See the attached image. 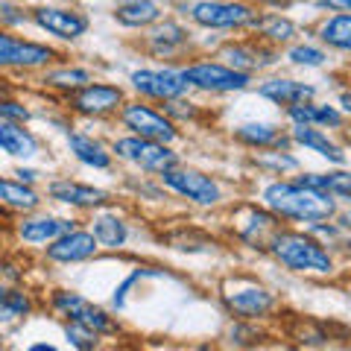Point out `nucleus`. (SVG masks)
Wrapping results in <instances>:
<instances>
[{
	"label": "nucleus",
	"mask_w": 351,
	"mask_h": 351,
	"mask_svg": "<svg viewBox=\"0 0 351 351\" xmlns=\"http://www.w3.org/2000/svg\"><path fill=\"white\" fill-rule=\"evenodd\" d=\"M91 234L97 237V243L106 249H120L129 240V226L117 214H97L91 219Z\"/></svg>",
	"instance_id": "5701e85b"
},
{
	"label": "nucleus",
	"mask_w": 351,
	"mask_h": 351,
	"mask_svg": "<svg viewBox=\"0 0 351 351\" xmlns=\"http://www.w3.org/2000/svg\"><path fill=\"white\" fill-rule=\"evenodd\" d=\"M68 149L73 152L76 161L85 164V167H94V170H108L112 167V152H108L100 141H94L91 135L73 132V135H68Z\"/></svg>",
	"instance_id": "6ab92c4d"
},
{
	"label": "nucleus",
	"mask_w": 351,
	"mask_h": 351,
	"mask_svg": "<svg viewBox=\"0 0 351 351\" xmlns=\"http://www.w3.org/2000/svg\"><path fill=\"white\" fill-rule=\"evenodd\" d=\"M339 103H343V112L351 114V91H346L343 97H339Z\"/></svg>",
	"instance_id": "ea45409f"
},
{
	"label": "nucleus",
	"mask_w": 351,
	"mask_h": 351,
	"mask_svg": "<svg viewBox=\"0 0 351 351\" xmlns=\"http://www.w3.org/2000/svg\"><path fill=\"white\" fill-rule=\"evenodd\" d=\"M129 82L138 94L149 97V100H164V103L179 100V97L188 91V82H184L182 71H170V68H164V71H147V68L135 71L129 76Z\"/></svg>",
	"instance_id": "6e6552de"
},
{
	"label": "nucleus",
	"mask_w": 351,
	"mask_h": 351,
	"mask_svg": "<svg viewBox=\"0 0 351 351\" xmlns=\"http://www.w3.org/2000/svg\"><path fill=\"white\" fill-rule=\"evenodd\" d=\"M120 120H123V126L132 132V135L156 141V144L170 147L173 141L179 138L173 120L164 117L161 112H156V108L144 106V103H123V108H120Z\"/></svg>",
	"instance_id": "423d86ee"
},
{
	"label": "nucleus",
	"mask_w": 351,
	"mask_h": 351,
	"mask_svg": "<svg viewBox=\"0 0 351 351\" xmlns=\"http://www.w3.org/2000/svg\"><path fill=\"white\" fill-rule=\"evenodd\" d=\"M188 41V32H184L179 24H161L156 32L149 36V44L156 53H173V47H182V44Z\"/></svg>",
	"instance_id": "c85d7f7f"
},
{
	"label": "nucleus",
	"mask_w": 351,
	"mask_h": 351,
	"mask_svg": "<svg viewBox=\"0 0 351 351\" xmlns=\"http://www.w3.org/2000/svg\"><path fill=\"white\" fill-rule=\"evenodd\" d=\"M114 18L123 27H147L161 18V9H158V3H152V0H129V3L117 6Z\"/></svg>",
	"instance_id": "a878e982"
},
{
	"label": "nucleus",
	"mask_w": 351,
	"mask_h": 351,
	"mask_svg": "<svg viewBox=\"0 0 351 351\" xmlns=\"http://www.w3.org/2000/svg\"><path fill=\"white\" fill-rule=\"evenodd\" d=\"M38 205H41V196L32 184H24L18 179H0V208L32 214Z\"/></svg>",
	"instance_id": "aec40b11"
},
{
	"label": "nucleus",
	"mask_w": 351,
	"mask_h": 351,
	"mask_svg": "<svg viewBox=\"0 0 351 351\" xmlns=\"http://www.w3.org/2000/svg\"><path fill=\"white\" fill-rule=\"evenodd\" d=\"M32 313V295L21 287L0 290V325H12Z\"/></svg>",
	"instance_id": "393cba45"
},
{
	"label": "nucleus",
	"mask_w": 351,
	"mask_h": 351,
	"mask_svg": "<svg viewBox=\"0 0 351 351\" xmlns=\"http://www.w3.org/2000/svg\"><path fill=\"white\" fill-rule=\"evenodd\" d=\"M252 24L258 27L261 36H267V38H272V41H290V38L295 36L293 21L281 18V15H267V18H261V21H252Z\"/></svg>",
	"instance_id": "7c9ffc66"
},
{
	"label": "nucleus",
	"mask_w": 351,
	"mask_h": 351,
	"mask_svg": "<svg viewBox=\"0 0 351 351\" xmlns=\"http://www.w3.org/2000/svg\"><path fill=\"white\" fill-rule=\"evenodd\" d=\"M223 302L226 307L232 311L240 319H261L267 316L272 307H276V295H272L267 287L261 284H243V287H234V290H223Z\"/></svg>",
	"instance_id": "9b49d317"
},
{
	"label": "nucleus",
	"mask_w": 351,
	"mask_h": 351,
	"mask_svg": "<svg viewBox=\"0 0 351 351\" xmlns=\"http://www.w3.org/2000/svg\"><path fill=\"white\" fill-rule=\"evenodd\" d=\"M38 138L32 135L29 129H24V123H6L0 120V152H6L9 158H36L38 156Z\"/></svg>",
	"instance_id": "f3484780"
},
{
	"label": "nucleus",
	"mask_w": 351,
	"mask_h": 351,
	"mask_svg": "<svg viewBox=\"0 0 351 351\" xmlns=\"http://www.w3.org/2000/svg\"><path fill=\"white\" fill-rule=\"evenodd\" d=\"M0 120H6V123H27L29 108L24 103L12 100V97H0Z\"/></svg>",
	"instance_id": "473e14b6"
},
{
	"label": "nucleus",
	"mask_w": 351,
	"mask_h": 351,
	"mask_svg": "<svg viewBox=\"0 0 351 351\" xmlns=\"http://www.w3.org/2000/svg\"><path fill=\"white\" fill-rule=\"evenodd\" d=\"M191 15L196 24L211 27V29L243 27L255 21V12L246 3H223V0H199V3H193Z\"/></svg>",
	"instance_id": "9d476101"
},
{
	"label": "nucleus",
	"mask_w": 351,
	"mask_h": 351,
	"mask_svg": "<svg viewBox=\"0 0 351 351\" xmlns=\"http://www.w3.org/2000/svg\"><path fill=\"white\" fill-rule=\"evenodd\" d=\"M346 138H348V144H351V129H348V132H346Z\"/></svg>",
	"instance_id": "c03bdc74"
},
{
	"label": "nucleus",
	"mask_w": 351,
	"mask_h": 351,
	"mask_svg": "<svg viewBox=\"0 0 351 351\" xmlns=\"http://www.w3.org/2000/svg\"><path fill=\"white\" fill-rule=\"evenodd\" d=\"M47 196L53 202L71 205V208H97L108 199V193L100 188H91V184L73 182V179H56L47 184Z\"/></svg>",
	"instance_id": "dca6fc26"
},
{
	"label": "nucleus",
	"mask_w": 351,
	"mask_h": 351,
	"mask_svg": "<svg viewBox=\"0 0 351 351\" xmlns=\"http://www.w3.org/2000/svg\"><path fill=\"white\" fill-rule=\"evenodd\" d=\"M261 97H267L276 106H299V103H311L313 100V85H304V82H295V80H267L261 82L258 88Z\"/></svg>",
	"instance_id": "a211bd4d"
},
{
	"label": "nucleus",
	"mask_w": 351,
	"mask_h": 351,
	"mask_svg": "<svg viewBox=\"0 0 351 351\" xmlns=\"http://www.w3.org/2000/svg\"><path fill=\"white\" fill-rule=\"evenodd\" d=\"M287 117L293 120V126H313V103H299L287 108Z\"/></svg>",
	"instance_id": "f704fd0d"
},
{
	"label": "nucleus",
	"mask_w": 351,
	"mask_h": 351,
	"mask_svg": "<svg viewBox=\"0 0 351 351\" xmlns=\"http://www.w3.org/2000/svg\"><path fill=\"white\" fill-rule=\"evenodd\" d=\"M184 82L199 88V91H211V94H232V91H243L249 88L252 76L249 73H240L228 64H219V62H193L182 71Z\"/></svg>",
	"instance_id": "39448f33"
},
{
	"label": "nucleus",
	"mask_w": 351,
	"mask_h": 351,
	"mask_svg": "<svg viewBox=\"0 0 351 351\" xmlns=\"http://www.w3.org/2000/svg\"><path fill=\"white\" fill-rule=\"evenodd\" d=\"M325 53L319 47H311V44H299V47L290 50V62L304 64V68H319V64H325Z\"/></svg>",
	"instance_id": "2f4dec72"
},
{
	"label": "nucleus",
	"mask_w": 351,
	"mask_h": 351,
	"mask_svg": "<svg viewBox=\"0 0 351 351\" xmlns=\"http://www.w3.org/2000/svg\"><path fill=\"white\" fill-rule=\"evenodd\" d=\"M53 311H56L59 316H64V319L71 322H82L88 325L91 331H97L100 337H114L120 331V325L114 322V316H108L103 307H97L94 302H88L85 295L80 293H71V290H56L53 293Z\"/></svg>",
	"instance_id": "20e7f679"
},
{
	"label": "nucleus",
	"mask_w": 351,
	"mask_h": 351,
	"mask_svg": "<svg viewBox=\"0 0 351 351\" xmlns=\"http://www.w3.org/2000/svg\"><path fill=\"white\" fill-rule=\"evenodd\" d=\"M112 152L117 158H123L135 167L147 170V173H167L173 167H179V156L167 147V144H156V141L129 135V138H117L112 144Z\"/></svg>",
	"instance_id": "7ed1b4c3"
},
{
	"label": "nucleus",
	"mask_w": 351,
	"mask_h": 351,
	"mask_svg": "<svg viewBox=\"0 0 351 351\" xmlns=\"http://www.w3.org/2000/svg\"><path fill=\"white\" fill-rule=\"evenodd\" d=\"M3 346H6V339H3V334H0V351H3Z\"/></svg>",
	"instance_id": "37998d69"
},
{
	"label": "nucleus",
	"mask_w": 351,
	"mask_h": 351,
	"mask_svg": "<svg viewBox=\"0 0 351 351\" xmlns=\"http://www.w3.org/2000/svg\"><path fill=\"white\" fill-rule=\"evenodd\" d=\"M234 138L246 147H255V149H281L287 147V138L281 135L278 126L272 123H243L234 129Z\"/></svg>",
	"instance_id": "4be33fe9"
},
{
	"label": "nucleus",
	"mask_w": 351,
	"mask_h": 351,
	"mask_svg": "<svg viewBox=\"0 0 351 351\" xmlns=\"http://www.w3.org/2000/svg\"><path fill=\"white\" fill-rule=\"evenodd\" d=\"M32 21L50 36H56L62 41H73L85 36L88 29V18L80 12H71V9H62V6H38L32 12Z\"/></svg>",
	"instance_id": "ddd939ff"
},
{
	"label": "nucleus",
	"mask_w": 351,
	"mask_h": 351,
	"mask_svg": "<svg viewBox=\"0 0 351 351\" xmlns=\"http://www.w3.org/2000/svg\"><path fill=\"white\" fill-rule=\"evenodd\" d=\"M27 15L21 12L18 6H12V3H3V0H0V24H21V21H24Z\"/></svg>",
	"instance_id": "c9c22d12"
},
{
	"label": "nucleus",
	"mask_w": 351,
	"mask_h": 351,
	"mask_svg": "<svg viewBox=\"0 0 351 351\" xmlns=\"http://www.w3.org/2000/svg\"><path fill=\"white\" fill-rule=\"evenodd\" d=\"M263 205L272 214L299 219V223H322V219L334 217L337 205L331 193L304 188L299 182H272L263 188Z\"/></svg>",
	"instance_id": "f257e3e1"
},
{
	"label": "nucleus",
	"mask_w": 351,
	"mask_h": 351,
	"mask_svg": "<svg viewBox=\"0 0 351 351\" xmlns=\"http://www.w3.org/2000/svg\"><path fill=\"white\" fill-rule=\"evenodd\" d=\"M319 36H322L325 44H331V47L351 53V15H334V18H328L325 24H322V29H319Z\"/></svg>",
	"instance_id": "bb28decb"
},
{
	"label": "nucleus",
	"mask_w": 351,
	"mask_h": 351,
	"mask_svg": "<svg viewBox=\"0 0 351 351\" xmlns=\"http://www.w3.org/2000/svg\"><path fill=\"white\" fill-rule=\"evenodd\" d=\"M6 94H9V85H6L3 80H0V97H6Z\"/></svg>",
	"instance_id": "79ce46f5"
},
{
	"label": "nucleus",
	"mask_w": 351,
	"mask_h": 351,
	"mask_svg": "<svg viewBox=\"0 0 351 351\" xmlns=\"http://www.w3.org/2000/svg\"><path fill=\"white\" fill-rule=\"evenodd\" d=\"M15 179H18V182H24V184H32V182L38 179V173H36V170H24V167H18V170H15Z\"/></svg>",
	"instance_id": "e433bc0d"
},
{
	"label": "nucleus",
	"mask_w": 351,
	"mask_h": 351,
	"mask_svg": "<svg viewBox=\"0 0 351 351\" xmlns=\"http://www.w3.org/2000/svg\"><path fill=\"white\" fill-rule=\"evenodd\" d=\"M269 252L293 272H316V276H328V272L334 269V261H331V255H328V249H322L319 240H313L304 232H272Z\"/></svg>",
	"instance_id": "f03ea898"
},
{
	"label": "nucleus",
	"mask_w": 351,
	"mask_h": 351,
	"mask_svg": "<svg viewBox=\"0 0 351 351\" xmlns=\"http://www.w3.org/2000/svg\"><path fill=\"white\" fill-rule=\"evenodd\" d=\"M322 6H331V9H339V12H348L351 9V0H319Z\"/></svg>",
	"instance_id": "4c0bfd02"
},
{
	"label": "nucleus",
	"mask_w": 351,
	"mask_h": 351,
	"mask_svg": "<svg viewBox=\"0 0 351 351\" xmlns=\"http://www.w3.org/2000/svg\"><path fill=\"white\" fill-rule=\"evenodd\" d=\"M64 339L76 348V351H97V346H100V334L91 331L88 325L82 322H64Z\"/></svg>",
	"instance_id": "c756f323"
},
{
	"label": "nucleus",
	"mask_w": 351,
	"mask_h": 351,
	"mask_svg": "<svg viewBox=\"0 0 351 351\" xmlns=\"http://www.w3.org/2000/svg\"><path fill=\"white\" fill-rule=\"evenodd\" d=\"M184 351H217V348L208 346V343H199V346H191V348H184Z\"/></svg>",
	"instance_id": "a19ab883"
},
{
	"label": "nucleus",
	"mask_w": 351,
	"mask_h": 351,
	"mask_svg": "<svg viewBox=\"0 0 351 351\" xmlns=\"http://www.w3.org/2000/svg\"><path fill=\"white\" fill-rule=\"evenodd\" d=\"M41 82L50 85V88H62V91H80V88H85L88 82H91V71H85V68H62V71L44 73Z\"/></svg>",
	"instance_id": "cd10ccee"
},
{
	"label": "nucleus",
	"mask_w": 351,
	"mask_h": 351,
	"mask_svg": "<svg viewBox=\"0 0 351 351\" xmlns=\"http://www.w3.org/2000/svg\"><path fill=\"white\" fill-rule=\"evenodd\" d=\"M295 182L304 184V188L351 199V173H343V170H337V173H307V176H299Z\"/></svg>",
	"instance_id": "b1692460"
},
{
	"label": "nucleus",
	"mask_w": 351,
	"mask_h": 351,
	"mask_svg": "<svg viewBox=\"0 0 351 351\" xmlns=\"http://www.w3.org/2000/svg\"><path fill=\"white\" fill-rule=\"evenodd\" d=\"M27 351H59V348L50 343H32V346H27Z\"/></svg>",
	"instance_id": "58836bf2"
},
{
	"label": "nucleus",
	"mask_w": 351,
	"mask_h": 351,
	"mask_svg": "<svg viewBox=\"0 0 351 351\" xmlns=\"http://www.w3.org/2000/svg\"><path fill=\"white\" fill-rule=\"evenodd\" d=\"M313 126H343V112H337L334 106H313Z\"/></svg>",
	"instance_id": "72a5a7b5"
},
{
	"label": "nucleus",
	"mask_w": 351,
	"mask_h": 351,
	"mask_svg": "<svg viewBox=\"0 0 351 351\" xmlns=\"http://www.w3.org/2000/svg\"><path fill=\"white\" fill-rule=\"evenodd\" d=\"M97 237L91 232H82V228H73V232L62 234L59 240H53L47 246V261L53 263H80V261H88L97 255Z\"/></svg>",
	"instance_id": "2eb2a0df"
},
{
	"label": "nucleus",
	"mask_w": 351,
	"mask_h": 351,
	"mask_svg": "<svg viewBox=\"0 0 351 351\" xmlns=\"http://www.w3.org/2000/svg\"><path fill=\"white\" fill-rule=\"evenodd\" d=\"M56 53L44 44H36V41H24V38H15L9 32L0 29V68H41L47 64Z\"/></svg>",
	"instance_id": "f8f14e48"
},
{
	"label": "nucleus",
	"mask_w": 351,
	"mask_h": 351,
	"mask_svg": "<svg viewBox=\"0 0 351 351\" xmlns=\"http://www.w3.org/2000/svg\"><path fill=\"white\" fill-rule=\"evenodd\" d=\"M161 182L167 184L170 191H176L184 199H191L196 205H205L211 208L223 199V191H219L217 179H211L208 173L202 170H191V167H173L167 173H161Z\"/></svg>",
	"instance_id": "0eeeda50"
},
{
	"label": "nucleus",
	"mask_w": 351,
	"mask_h": 351,
	"mask_svg": "<svg viewBox=\"0 0 351 351\" xmlns=\"http://www.w3.org/2000/svg\"><path fill=\"white\" fill-rule=\"evenodd\" d=\"M71 108L88 117H103L123 108V88L108 85V82H88L80 91H73Z\"/></svg>",
	"instance_id": "1a4fd4ad"
},
{
	"label": "nucleus",
	"mask_w": 351,
	"mask_h": 351,
	"mask_svg": "<svg viewBox=\"0 0 351 351\" xmlns=\"http://www.w3.org/2000/svg\"><path fill=\"white\" fill-rule=\"evenodd\" d=\"M0 217H3V214H0Z\"/></svg>",
	"instance_id": "a18cd8bd"
},
{
	"label": "nucleus",
	"mask_w": 351,
	"mask_h": 351,
	"mask_svg": "<svg viewBox=\"0 0 351 351\" xmlns=\"http://www.w3.org/2000/svg\"><path fill=\"white\" fill-rule=\"evenodd\" d=\"M290 138L295 141V144H302L304 149H313L316 156H322V158L334 161V164H343V161H346V152L339 149L322 129H313V126H293Z\"/></svg>",
	"instance_id": "412c9836"
},
{
	"label": "nucleus",
	"mask_w": 351,
	"mask_h": 351,
	"mask_svg": "<svg viewBox=\"0 0 351 351\" xmlns=\"http://www.w3.org/2000/svg\"><path fill=\"white\" fill-rule=\"evenodd\" d=\"M73 228H76L73 219L41 214V217H24L15 226V232H18V237L24 240L27 246H50L53 240H59L62 234L73 232Z\"/></svg>",
	"instance_id": "4468645a"
}]
</instances>
